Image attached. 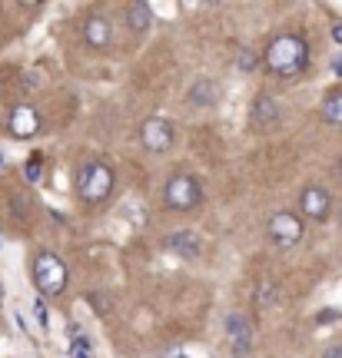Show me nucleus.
<instances>
[{
	"mask_svg": "<svg viewBox=\"0 0 342 358\" xmlns=\"http://www.w3.org/2000/svg\"><path fill=\"white\" fill-rule=\"evenodd\" d=\"M309 64V47L299 34H282L266 47V66L276 77H299Z\"/></svg>",
	"mask_w": 342,
	"mask_h": 358,
	"instance_id": "nucleus-1",
	"label": "nucleus"
},
{
	"mask_svg": "<svg viewBox=\"0 0 342 358\" xmlns=\"http://www.w3.org/2000/svg\"><path fill=\"white\" fill-rule=\"evenodd\" d=\"M76 192L90 206H100L114 192V169L107 166V163H83V166L76 169Z\"/></svg>",
	"mask_w": 342,
	"mask_h": 358,
	"instance_id": "nucleus-2",
	"label": "nucleus"
},
{
	"mask_svg": "<svg viewBox=\"0 0 342 358\" xmlns=\"http://www.w3.org/2000/svg\"><path fill=\"white\" fill-rule=\"evenodd\" d=\"M163 199H166V206L177 209V213H190V209H196V206L203 203L200 179L190 176V173H173V176L166 179Z\"/></svg>",
	"mask_w": 342,
	"mask_h": 358,
	"instance_id": "nucleus-3",
	"label": "nucleus"
},
{
	"mask_svg": "<svg viewBox=\"0 0 342 358\" xmlns=\"http://www.w3.org/2000/svg\"><path fill=\"white\" fill-rule=\"evenodd\" d=\"M34 285L40 295H60L67 289V266L57 252H40L34 259Z\"/></svg>",
	"mask_w": 342,
	"mask_h": 358,
	"instance_id": "nucleus-4",
	"label": "nucleus"
},
{
	"mask_svg": "<svg viewBox=\"0 0 342 358\" xmlns=\"http://www.w3.org/2000/svg\"><path fill=\"white\" fill-rule=\"evenodd\" d=\"M177 140V133H173V123L163 120V116H150V120H143V127H139V143H143V150L146 153H166L170 146Z\"/></svg>",
	"mask_w": 342,
	"mask_h": 358,
	"instance_id": "nucleus-5",
	"label": "nucleus"
},
{
	"mask_svg": "<svg viewBox=\"0 0 342 358\" xmlns=\"http://www.w3.org/2000/svg\"><path fill=\"white\" fill-rule=\"evenodd\" d=\"M269 239H273V245H279V249H292V245H299V239H303V219L296 216V213H276V216L269 219Z\"/></svg>",
	"mask_w": 342,
	"mask_h": 358,
	"instance_id": "nucleus-6",
	"label": "nucleus"
},
{
	"mask_svg": "<svg viewBox=\"0 0 342 358\" xmlns=\"http://www.w3.org/2000/svg\"><path fill=\"white\" fill-rule=\"evenodd\" d=\"M7 129H11L13 140H30L40 133V113L30 103H17L7 116Z\"/></svg>",
	"mask_w": 342,
	"mask_h": 358,
	"instance_id": "nucleus-7",
	"label": "nucleus"
},
{
	"mask_svg": "<svg viewBox=\"0 0 342 358\" xmlns=\"http://www.w3.org/2000/svg\"><path fill=\"white\" fill-rule=\"evenodd\" d=\"M226 338H229V348H233V355L236 358H246L253 352V325L246 315H226Z\"/></svg>",
	"mask_w": 342,
	"mask_h": 358,
	"instance_id": "nucleus-8",
	"label": "nucleus"
},
{
	"mask_svg": "<svg viewBox=\"0 0 342 358\" xmlns=\"http://www.w3.org/2000/svg\"><path fill=\"white\" fill-rule=\"evenodd\" d=\"M299 209H303L306 219H313V222H322V219L329 216V209H332L329 192L322 189V186H306V189L299 192Z\"/></svg>",
	"mask_w": 342,
	"mask_h": 358,
	"instance_id": "nucleus-9",
	"label": "nucleus"
},
{
	"mask_svg": "<svg viewBox=\"0 0 342 358\" xmlns=\"http://www.w3.org/2000/svg\"><path fill=\"white\" fill-rule=\"evenodd\" d=\"M166 249H170L173 256L186 259V262H196L200 252H203V243H200V236L193 229H177V232L166 236Z\"/></svg>",
	"mask_w": 342,
	"mask_h": 358,
	"instance_id": "nucleus-10",
	"label": "nucleus"
},
{
	"mask_svg": "<svg viewBox=\"0 0 342 358\" xmlns=\"http://www.w3.org/2000/svg\"><path fill=\"white\" fill-rule=\"evenodd\" d=\"M249 120H253V127L259 129H269L279 123V103L269 96V93H259L249 106Z\"/></svg>",
	"mask_w": 342,
	"mask_h": 358,
	"instance_id": "nucleus-11",
	"label": "nucleus"
},
{
	"mask_svg": "<svg viewBox=\"0 0 342 358\" xmlns=\"http://www.w3.org/2000/svg\"><path fill=\"white\" fill-rule=\"evenodd\" d=\"M83 40H87V47H93V50H107L110 40H114L110 20L107 17H90L87 24H83Z\"/></svg>",
	"mask_w": 342,
	"mask_h": 358,
	"instance_id": "nucleus-12",
	"label": "nucleus"
},
{
	"mask_svg": "<svg viewBox=\"0 0 342 358\" xmlns=\"http://www.w3.org/2000/svg\"><path fill=\"white\" fill-rule=\"evenodd\" d=\"M186 103L190 106H213V103H219V83L210 77L196 80L190 87V93H186Z\"/></svg>",
	"mask_w": 342,
	"mask_h": 358,
	"instance_id": "nucleus-13",
	"label": "nucleus"
},
{
	"mask_svg": "<svg viewBox=\"0 0 342 358\" xmlns=\"http://www.w3.org/2000/svg\"><path fill=\"white\" fill-rule=\"evenodd\" d=\"M127 24L133 34H146L153 24V7L150 3H143V0H133V3H127Z\"/></svg>",
	"mask_w": 342,
	"mask_h": 358,
	"instance_id": "nucleus-14",
	"label": "nucleus"
},
{
	"mask_svg": "<svg viewBox=\"0 0 342 358\" xmlns=\"http://www.w3.org/2000/svg\"><path fill=\"white\" fill-rule=\"evenodd\" d=\"M322 116H326V123H332V127H342V90H336V93L326 96Z\"/></svg>",
	"mask_w": 342,
	"mask_h": 358,
	"instance_id": "nucleus-15",
	"label": "nucleus"
},
{
	"mask_svg": "<svg viewBox=\"0 0 342 358\" xmlns=\"http://www.w3.org/2000/svg\"><path fill=\"white\" fill-rule=\"evenodd\" d=\"M87 302H90V308H93L100 319H107V315L114 312V302H110V295H107V292H90Z\"/></svg>",
	"mask_w": 342,
	"mask_h": 358,
	"instance_id": "nucleus-16",
	"label": "nucleus"
},
{
	"mask_svg": "<svg viewBox=\"0 0 342 358\" xmlns=\"http://www.w3.org/2000/svg\"><path fill=\"white\" fill-rule=\"evenodd\" d=\"M273 299H276V282H259V289H256V306H263L266 308L269 302H273Z\"/></svg>",
	"mask_w": 342,
	"mask_h": 358,
	"instance_id": "nucleus-17",
	"label": "nucleus"
},
{
	"mask_svg": "<svg viewBox=\"0 0 342 358\" xmlns=\"http://www.w3.org/2000/svg\"><path fill=\"white\" fill-rule=\"evenodd\" d=\"M236 66H240L242 73H253L256 66H259V60H256V53L249 50V47H242L240 57H236Z\"/></svg>",
	"mask_w": 342,
	"mask_h": 358,
	"instance_id": "nucleus-18",
	"label": "nucleus"
},
{
	"mask_svg": "<svg viewBox=\"0 0 342 358\" xmlns=\"http://www.w3.org/2000/svg\"><path fill=\"white\" fill-rule=\"evenodd\" d=\"M40 169H43V156H40V153H34V156H30V159H27V166H24L27 179H30V182H37V179H40Z\"/></svg>",
	"mask_w": 342,
	"mask_h": 358,
	"instance_id": "nucleus-19",
	"label": "nucleus"
},
{
	"mask_svg": "<svg viewBox=\"0 0 342 358\" xmlns=\"http://www.w3.org/2000/svg\"><path fill=\"white\" fill-rule=\"evenodd\" d=\"M70 355H74V358H90V342H87V338H76L74 348H70Z\"/></svg>",
	"mask_w": 342,
	"mask_h": 358,
	"instance_id": "nucleus-20",
	"label": "nucleus"
},
{
	"mask_svg": "<svg viewBox=\"0 0 342 358\" xmlns=\"http://www.w3.org/2000/svg\"><path fill=\"white\" fill-rule=\"evenodd\" d=\"M332 322H339V312H336V308H322L316 315V325H332Z\"/></svg>",
	"mask_w": 342,
	"mask_h": 358,
	"instance_id": "nucleus-21",
	"label": "nucleus"
},
{
	"mask_svg": "<svg viewBox=\"0 0 342 358\" xmlns=\"http://www.w3.org/2000/svg\"><path fill=\"white\" fill-rule=\"evenodd\" d=\"M34 312H37V322L43 325V329H47V325H50V315H47V306H43V299H40L37 306H34Z\"/></svg>",
	"mask_w": 342,
	"mask_h": 358,
	"instance_id": "nucleus-22",
	"label": "nucleus"
},
{
	"mask_svg": "<svg viewBox=\"0 0 342 358\" xmlns=\"http://www.w3.org/2000/svg\"><path fill=\"white\" fill-rule=\"evenodd\" d=\"M322 358H342V345H332L322 352Z\"/></svg>",
	"mask_w": 342,
	"mask_h": 358,
	"instance_id": "nucleus-23",
	"label": "nucleus"
},
{
	"mask_svg": "<svg viewBox=\"0 0 342 358\" xmlns=\"http://www.w3.org/2000/svg\"><path fill=\"white\" fill-rule=\"evenodd\" d=\"M332 40H336V43H342V24L332 27Z\"/></svg>",
	"mask_w": 342,
	"mask_h": 358,
	"instance_id": "nucleus-24",
	"label": "nucleus"
},
{
	"mask_svg": "<svg viewBox=\"0 0 342 358\" xmlns=\"http://www.w3.org/2000/svg\"><path fill=\"white\" fill-rule=\"evenodd\" d=\"M332 70H336V73L342 77V57H336V60H332Z\"/></svg>",
	"mask_w": 342,
	"mask_h": 358,
	"instance_id": "nucleus-25",
	"label": "nucleus"
},
{
	"mask_svg": "<svg viewBox=\"0 0 342 358\" xmlns=\"http://www.w3.org/2000/svg\"><path fill=\"white\" fill-rule=\"evenodd\" d=\"M339 226H342V209H339Z\"/></svg>",
	"mask_w": 342,
	"mask_h": 358,
	"instance_id": "nucleus-26",
	"label": "nucleus"
},
{
	"mask_svg": "<svg viewBox=\"0 0 342 358\" xmlns=\"http://www.w3.org/2000/svg\"><path fill=\"white\" fill-rule=\"evenodd\" d=\"M0 166H4V153H0Z\"/></svg>",
	"mask_w": 342,
	"mask_h": 358,
	"instance_id": "nucleus-27",
	"label": "nucleus"
}]
</instances>
